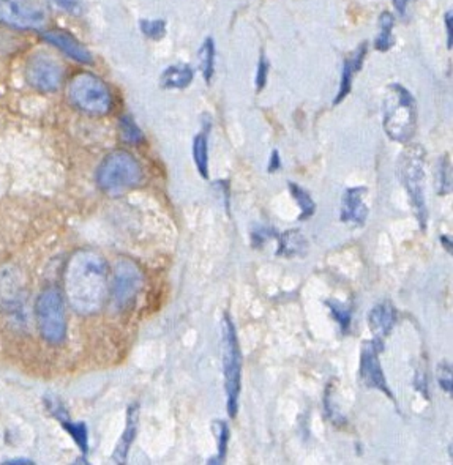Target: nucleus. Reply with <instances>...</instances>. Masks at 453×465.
<instances>
[{"label": "nucleus", "mask_w": 453, "mask_h": 465, "mask_svg": "<svg viewBox=\"0 0 453 465\" xmlns=\"http://www.w3.org/2000/svg\"><path fill=\"white\" fill-rule=\"evenodd\" d=\"M65 291L78 314L98 313L110 295V267L105 258L90 249L74 253L66 265Z\"/></svg>", "instance_id": "1"}, {"label": "nucleus", "mask_w": 453, "mask_h": 465, "mask_svg": "<svg viewBox=\"0 0 453 465\" xmlns=\"http://www.w3.org/2000/svg\"><path fill=\"white\" fill-rule=\"evenodd\" d=\"M384 130L396 143L406 144L417 131V104L408 89L400 84L389 85L384 101Z\"/></svg>", "instance_id": "2"}, {"label": "nucleus", "mask_w": 453, "mask_h": 465, "mask_svg": "<svg viewBox=\"0 0 453 465\" xmlns=\"http://www.w3.org/2000/svg\"><path fill=\"white\" fill-rule=\"evenodd\" d=\"M143 179L144 172L139 161L124 150L107 155L97 169V185L110 196H122L139 186Z\"/></svg>", "instance_id": "3"}, {"label": "nucleus", "mask_w": 453, "mask_h": 465, "mask_svg": "<svg viewBox=\"0 0 453 465\" xmlns=\"http://www.w3.org/2000/svg\"><path fill=\"white\" fill-rule=\"evenodd\" d=\"M69 98L74 107L89 116H106L112 107L110 87L95 74L86 71L70 79Z\"/></svg>", "instance_id": "4"}, {"label": "nucleus", "mask_w": 453, "mask_h": 465, "mask_svg": "<svg viewBox=\"0 0 453 465\" xmlns=\"http://www.w3.org/2000/svg\"><path fill=\"white\" fill-rule=\"evenodd\" d=\"M223 370H225L228 413L231 418H235L239 412L242 387V352L235 327L228 314L223 318Z\"/></svg>", "instance_id": "5"}, {"label": "nucleus", "mask_w": 453, "mask_h": 465, "mask_svg": "<svg viewBox=\"0 0 453 465\" xmlns=\"http://www.w3.org/2000/svg\"><path fill=\"white\" fill-rule=\"evenodd\" d=\"M400 179L404 190L409 194L411 205L414 208L418 222H420L422 231H425L428 210L427 200H425V152L422 147H409L401 155Z\"/></svg>", "instance_id": "6"}, {"label": "nucleus", "mask_w": 453, "mask_h": 465, "mask_svg": "<svg viewBox=\"0 0 453 465\" xmlns=\"http://www.w3.org/2000/svg\"><path fill=\"white\" fill-rule=\"evenodd\" d=\"M40 334L49 344H62L66 338V314L64 296L59 289L49 287L40 294L35 303Z\"/></svg>", "instance_id": "7"}, {"label": "nucleus", "mask_w": 453, "mask_h": 465, "mask_svg": "<svg viewBox=\"0 0 453 465\" xmlns=\"http://www.w3.org/2000/svg\"><path fill=\"white\" fill-rule=\"evenodd\" d=\"M0 24L16 30H42L48 8L40 0H0Z\"/></svg>", "instance_id": "8"}, {"label": "nucleus", "mask_w": 453, "mask_h": 465, "mask_svg": "<svg viewBox=\"0 0 453 465\" xmlns=\"http://www.w3.org/2000/svg\"><path fill=\"white\" fill-rule=\"evenodd\" d=\"M143 289V273L136 264L128 259H120L114 268L111 296L114 306L120 311L133 306Z\"/></svg>", "instance_id": "9"}, {"label": "nucleus", "mask_w": 453, "mask_h": 465, "mask_svg": "<svg viewBox=\"0 0 453 465\" xmlns=\"http://www.w3.org/2000/svg\"><path fill=\"white\" fill-rule=\"evenodd\" d=\"M25 79L33 89L40 92L51 93L56 92L64 79L62 66L57 60L48 56V54L38 52L27 60L25 65Z\"/></svg>", "instance_id": "10"}, {"label": "nucleus", "mask_w": 453, "mask_h": 465, "mask_svg": "<svg viewBox=\"0 0 453 465\" xmlns=\"http://www.w3.org/2000/svg\"><path fill=\"white\" fill-rule=\"evenodd\" d=\"M381 344L382 342L377 339L363 344L360 355V379L365 383V387L380 389V392L387 394L390 399H394V394H392L387 380H385L380 361Z\"/></svg>", "instance_id": "11"}, {"label": "nucleus", "mask_w": 453, "mask_h": 465, "mask_svg": "<svg viewBox=\"0 0 453 465\" xmlns=\"http://www.w3.org/2000/svg\"><path fill=\"white\" fill-rule=\"evenodd\" d=\"M43 38L45 42H48L49 44L54 46V48L62 51L65 56L73 59L74 62L83 65H92L93 57L90 51L87 49L78 38H74L70 32L57 30V29L46 30L43 32Z\"/></svg>", "instance_id": "12"}, {"label": "nucleus", "mask_w": 453, "mask_h": 465, "mask_svg": "<svg viewBox=\"0 0 453 465\" xmlns=\"http://www.w3.org/2000/svg\"><path fill=\"white\" fill-rule=\"evenodd\" d=\"M365 194H367V188L357 186L349 188L344 193L341 200V221L348 222V224L354 226H363L368 218V207L365 204Z\"/></svg>", "instance_id": "13"}, {"label": "nucleus", "mask_w": 453, "mask_h": 465, "mask_svg": "<svg viewBox=\"0 0 453 465\" xmlns=\"http://www.w3.org/2000/svg\"><path fill=\"white\" fill-rule=\"evenodd\" d=\"M395 320L396 311L390 301L385 300L375 305L368 314V325L371 333L375 334V339L382 341L385 336H389L395 325Z\"/></svg>", "instance_id": "14"}, {"label": "nucleus", "mask_w": 453, "mask_h": 465, "mask_svg": "<svg viewBox=\"0 0 453 465\" xmlns=\"http://www.w3.org/2000/svg\"><path fill=\"white\" fill-rule=\"evenodd\" d=\"M138 420H139V410L138 406H130L127 412V426L124 434H122L120 440L116 447V451L112 454V461L116 464H125L127 462V456L128 451H130L131 445L136 439V433H138Z\"/></svg>", "instance_id": "15"}, {"label": "nucleus", "mask_w": 453, "mask_h": 465, "mask_svg": "<svg viewBox=\"0 0 453 465\" xmlns=\"http://www.w3.org/2000/svg\"><path fill=\"white\" fill-rule=\"evenodd\" d=\"M194 73L190 65L177 64L171 65L163 71L160 78V85L163 89H185L192 84Z\"/></svg>", "instance_id": "16"}, {"label": "nucleus", "mask_w": 453, "mask_h": 465, "mask_svg": "<svg viewBox=\"0 0 453 465\" xmlns=\"http://www.w3.org/2000/svg\"><path fill=\"white\" fill-rule=\"evenodd\" d=\"M307 249V240L299 231H286L280 235L278 249H276V255H283V258H295V255H302Z\"/></svg>", "instance_id": "17"}, {"label": "nucleus", "mask_w": 453, "mask_h": 465, "mask_svg": "<svg viewBox=\"0 0 453 465\" xmlns=\"http://www.w3.org/2000/svg\"><path fill=\"white\" fill-rule=\"evenodd\" d=\"M54 415H56L57 420L62 423V426H64V429L66 430V433L71 435V439L74 440V443H76L79 447L81 453L86 456L87 451H89V433H87L86 423H83V421L73 423L62 412H60V410H59V412H54Z\"/></svg>", "instance_id": "18"}, {"label": "nucleus", "mask_w": 453, "mask_h": 465, "mask_svg": "<svg viewBox=\"0 0 453 465\" xmlns=\"http://www.w3.org/2000/svg\"><path fill=\"white\" fill-rule=\"evenodd\" d=\"M208 126L206 131L196 134L193 140V158L194 164L202 179H208Z\"/></svg>", "instance_id": "19"}, {"label": "nucleus", "mask_w": 453, "mask_h": 465, "mask_svg": "<svg viewBox=\"0 0 453 465\" xmlns=\"http://www.w3.org/2000/svg\"><path fill=\"white\" fill-rule=\"evenodd\" d=\"M198 60L202 76H204L207 84H211L215 73V43L212 37L206 38V42L202 43L198 54Z\"/></svg>", "instance_id": "20"}, {"label": "nucleus", "mask_w": 453, "mask_h": 465, "mask_svg": "<svg viewBox=\"0 0 453 465\" xmlns=\"http://www.w3.org/2000/svg\"><path fill=\"white\" fill-rule=\"evenodd\" d=\"M380 24H381V33L376 38L375 48L377 51L385 52V51H389L395 43L394 33H392V30H394L395 19H394V16L390 15L389 11H384L381 15V19H380Z\"/></svg>", "instance_id": "21"}, {"label": "nucleus", "mask_w": 453, "mask_h": 465, "mask_svg": "<svg viewBox=\"0 0 453 465\" xmlns=\"http://www.w3.org/2000/svg\"><path fill=\"white\" fill-rule=\"evenodd\" d=\"M288 186H289L290 194H293V198L297 202V205H299V208H300L299 219L303 221V219H308L310 217H313V213L316 210V204H314V200L311 199L310 194L297 183H293V181H289Z\"/></svg>", "instance_id": "22"}, {"label": "nucleus", "mask_w": 453, "mask_h": 465, "mask_svg": "<svg viewBox=\"0 0 453 465\" xmlns=\"http://www.w3.org/2000/svg\"><path fill=\"white\" fill-rule=\"evenodd\" d=\"M120 136L127 144L131 145H138L141 143H144V133L141 131V128L130 116H124L120 119Z\"/></svg>", "instance_id": "23"}, {"label": "nucleus", "mask_w": 453, "mask_h": 465, "mask_svg": "<svg viewBox=\"0 0 453 465\" xmlns=\"http://www.w3.org/2000/svg\"><path fill=\"white\" fill-rule=\"evenodd\" d=\"M355 71L353 70V65H351L349 59H344L343 62V73H341V84H340V90H338L336 97H335V104H340L341 101L349 95L351 89H353V78H354Z\"/></svg>", "instance_id": "24"}, {"label": "nucleus", "mask_w": 453, "mask_h": 465, "mask_svg": "<svg viewBox=\"0 0 453 465\" xmlns=\"http://www.w3.org/2000/svg\"><path fill=\"white\" fill-rule=\"evenodd\" d=\"M215 426L218 429V435H216V439H218V456L215 457V459L211 461V464H221L223 461L226 459V453H228V445H229V426L225 421H215Z\"/></svg>", "instance_id": "25"}, {"label": "nucleus", "mask_w": 453, "mask_h": 465, "mask_svg": "<svg viewBox=\"0 0 453 465\" xmlns=\"http://www.w3.org/2000/svg\"><path fill=\"white\" fill-rule=\"evenodd\" d=\"M326 305L330 308V313H332L334 319L340 323V327L343 332H348L349 325H351V311L346 305H343L341 301L336 300H327Z\"/></svg>", "instance_id": "26"}, {"label": "nucleus", "mask_w": 453, "mask_h": 465, "mask_svg": "<svg viewBox=\"0 0 453 465\" xmlns=\"http://www.w3.org/2000/svg\"><path fill=\"white\" fill-rule=\"evenodd\" d=\"M139 25H141V30H143V33L147 38L161 40L166 33V23L161 21V19H153V21L143 19V21L139 23Z\"/></svg>", "instance_id": "27"}, {"label": "nucleus", "mask_w": 453, "mask_h": 465, "mask_svg": "<svg viewBox=\"0 0 453 465\" xmlns=\"http://www.w3.org/2000/svg\"><path fill=\"white\" fill-rule=\"evenodd\" d=\"M437 382L444 392L452 394L453 392V379H452V366L449 361H442L437 366Z\"/></svg>", "instance_id": "28"}, {"label": "nucleus", "mask_w": 453, "mask_h": 465, "mask_svg": "<svg viewBox=\"0 0 453 465\" xmlns=\"http://www.w3.org/2000/svg\"><path fill=\"white\" fill-rule=\"evenodd\" d=\"M450 191V166L444 158L441 159V167H439V193L445 194Z\"/></svg>", "instance_id": "29"}, {"label": "nucleus", "mask_w": 453, "mask_h": 465, "mask_svg": "<svg viewBox=\"0 0 453 465\" xmlns=\"http://www.w3.org/2000/svg\"><path fill=\"white\" fill-rule=\"evenodd\" d=\"M273 237H275L273 231H270L267 227H258L252 232V245L253 248H259Z\"/></svg>", "instance_id": "30"}, {"label": "nucleus", "mask_w": 453, "mask_h": 465, "mask_svg": "<svg viewBox=\"0 0 453 465\" xmlns=\"http://www.w3.org/2000/svg\"><path fill=\"white\" fill-rule=\"evenodd\" d=\"M267 74H269V62L264 54L259 57V65H258V73H256V87L258 90H262L267 83Z\"/></svg>", "instance_id": "31"}, {"label": "nucleus", "mask_w": 453, "mask_h": 465, "mask_svg": "<svg viewBox=\"0 0 453 465\" xmlns=\"http://www.w3.org/2000/svg\"><path fill=\"white\" fill-rule=\"evenodd\" d=\"M51 2L56 4L59 8L65 10L70 15L78 16L83 11V5H81V0H51Z\"/></svg>", "instance_id": "32"}, {"label": "nucleus", "mask_w": 453, "mask_h": 465, "mask_svg": "<svg viewBox=\"0 0 453 465\" xmlns=\"http://www.w3.org/2000/svg\"><path fill=\"white\" fill-rule=\"evenodd\" d=\"M367 49H368V44H367V43H362V44L357 48V51H355L354 56L349 59V62H351V65H353V70H354L355 73L362 68L363 60H365V56H367Z\"/></svg>", "instance_id": "33"}, {"label": "nucleus", "mask_w": 453, "mask_h": 465, "mask_svg": "<svg viewBox=\"0 0 453 465\" xmlns=\"http://www.w3.org/2000/svg\"><path fill=\"white\" fill-rule=\"evenodd\" d=\"M280 167H281V159H280V153L278 150H273L272 152V157H270V163H269V172L270 174H273L276 171H280Z\"/></svg>", "instance_id": "34"}, {"label": "nucleus", "mask_w": 453, "mask_h": 465, "mask_svg": "<svg viewBox=\"0 0 453 465\" xmlns=\"http://www.w3.org/2000/svg\"><path fill=\"white\" fill-rule=\"evenodd\" d=\"M445 27H447V44H449V49H452L453 46V15L452 11H449L447 15H445Z\"/></svg>", "instance_id": "35"}, {"label": "nucleus", "mask_w": 453, "mask_h": 465, "mask_svg": "<svg viewBox=\"0 0 453 465\" xmlns=\"http://www.w3.org/2000/svg\"><path fill=\"white\" fill-rule=\"evenodd\" d=\"M394 6L398 10V13H401V15H404L406 6H408V0H394Z\"/></svg>", "instance_id": "36"}, {"label": "nucleus", "mask_w": 453, "mask_h": 465, "mask_svg": "<svg viewBox=\"0 0 453 465\" xmlns=\"http://www.w3.org/2000/svg\"><path fill=\"white\" fill-rule=\"evenodd\" d=\"M441 241H442V245H445V248L449 249V253H452V240L447 237V235H442Z\"/></svg>", "instance_id": "37"}, {"label": "nucleus", "mask_w": 453, "mask_h": 465, "mask_svg": "<svg viewBox=\"0 0 453 465\" xmlns=\"http://www.w3.org/2000/svg\"><path fill=\"white\" fill-rule=\"evenodd\" d=\"M5 464H27V465H30L32 464V461H29V459H11V461H5Z\"/></svg>", "instance_id": "38"}]
</instances>
